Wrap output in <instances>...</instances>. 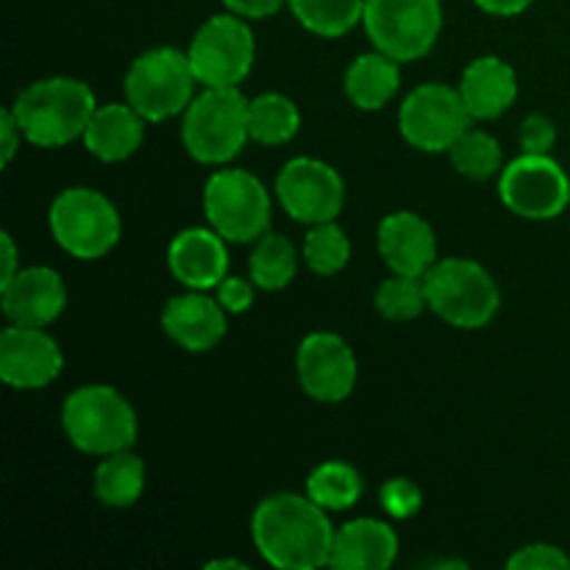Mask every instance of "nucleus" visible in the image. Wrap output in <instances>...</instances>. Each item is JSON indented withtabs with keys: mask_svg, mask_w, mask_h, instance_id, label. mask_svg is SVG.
<instances>
[{
	"mask_svg": "<svg viewBox=\"0 0 570 570\" xmlns=\"http://www.w3.org/2000/svg\"><path fill=\"white\" fill-rule=\"evenodd\" d=\"M334 532L328 510L298 493H276L259 501L250 518L254 546L278 570H315L332 560Z\"/></svg>",
	"mask_w": 570,
	"mask_h": 570,
	"instance_id": "f257e3e1",
	"label": "nucleus"
},
{
	"mask_svg": "<svg viewBox=\"0 0 570 570\" xmlns=\"http://www.w3.org/2000/svg\"><path fill=\"white\" fill-rule=\"evenodd\" d=\"M95 109L98 100L89 83L67 76L33 81L11 106L26 142L37 148H61L72 139H81Z\"/></svg>",
	"mask_w": 570,
	"mask_h": 570,
	"instance_id": "f03ea898",
	"label": "nucleus"
},
{
	"mask_svg": "<svg viewBox=\"0 0 570 570\" xmlns=\"http://www.w3.org/2000/svg\"><path fill=\"white\" fill-rule=\"evenodd\" d=\"M61 429L78 451L106 456L131 449L139 421L126 395L109 384H87L67 395L61 406Z\"/></svg>",
	"mask_w": 570,
	"mask_h": 570,
	"instance_id": "7ed1b4c3",
	"label": "nucleus"
},
{
	"mask_svg": "<svg viewBox=\"0 0 570 570\" xmlns=\"http://www.w3.org/2000/svg\"><path fill=\"white\" fill-rule=\"evenodd\" d=\"M181 139L200 165H226L250 139L248 100L237 87H206L184 111Z\"/></svg>",
	"mask_w": 570,
	"mask_h": 570,
	"instance_id": "20e7f679",
	"label": "nucleus"
},
{
	"mask_svg": "<svg viewBox=\"0 0 570 570\" xmlns=\"http://www.w3.org/2000/svg\"><path fill=\"white\" fill-rule=\"evenodd\" d=\"M426 304L440 321L454 328H484L501 306V293L495 278L484 265L462 256L440 259L423 276Z\"/></svg>",
	"mask_w": 570,
	"mask_h": 570,
	"instance_id": "39448f33",
	"label": "nucleus"
},
{
	"mask_svg": "<svg viewBox=\"0 0 570 570\" xmlns=\"http://www.w3.org/2000/svg\"><path fill=\"white\" fill-rule=\"evenodd\" d=\"M198 76L187 50L150 48L134 59L126 72V104L148 122L170 120L187 111Z\"/></svg>",
	"mask_w": 570,
	"mask_h": 570,
	"instance_id": "423d86ee",
	"label": "nucleus"
},
{
	"mask_svg": "<svg viewBox=\"0 0 570 570\" xmlns=\"http://www.w3.org/2000/svg\"><path fill=\"white\" fill-rule=\"evenodd\" d=\"M50 234L61 250L83 262L100 259L120 243L117 206L89 187H67L50 204Z\"/></svg>",
	"mask_w": 570,
	"mask_h": 570,
	"instance_id": "0eeeda50",
	"label": "nucleus"
},
{
	"mask_svg": "<svg viewBox=\"0 0 570 570\" xmlns=\"http://www.w3.org/2000/svg\"><path fill=\"white\" fill-rule=\"evenodd\" d=\"M373 48L387 53L399 65L417 61L432 53L443 31L440 0H365L362 14Z\"/></svg>",
	"mask_w": 570,
	"mask_h": 570,
	"instance_id": "6e6552de",
	"label": "nucleus"
},
{
	"mask_svg": "<svg viewBox=\"0 0 570 570\" xmlns=\"http://www.w3.org/2000/svg\"><path fill=\"white\" fill-rule=\"evenodd\" d=\"M271 193L254 173L228 167L206 178V220L228 243H256L271 226Z\"/></svg>",
	"mask_w": 570,
	"mask_h": 570,
	"instance_id": "1a4fd4ad",
	"label": "nucleus"
},
{
	"mask_svg": "<svg viewBox=\"0 0 570 570\" xmlns=\"http://www.w3.org/2000/svg\"><path fill=\"white\" fill-rule=\"evenodd\" d=\"M198 83L204 87H239L256 59L254 31L245 17L215 14L195 31L187 48Z\"/></svg>",
	"mask_w": 570,
	"mask_h": 570,
	"instance_id": "9d476101",
	"label": "nucleus"
},
{
	"mask_svg": "<svg viewBox=\"0 0 570 570\" xmlns=\"http://www.w3.org/2000/svg\"><path fill=\"white\" fill-rule=\"evenodd\" d=\"M471 122L460 89L445 83H421L406 95L399 111L401 137L423 154H449Z\"/></svg>",
	"mask_w": 570,
	"mask_h": 570,
	"instance_id": "9b49d317",
	"label": "nucleus"
},
{
	"mask_svg": "<svg viewBox=\"0 0 570 570\" xmlns=\"http://www.w3.org/2000/svg\"><path fill=\"white\" fill-rule=\"evenodd\" d=\"M499 195L523 220H554L570 206V178L551 154H521L501 170Z\"/></svg>",
	"mask_w": 570,
	"mask_h": 570,
	"instance_id": "f8f14e48",
	"label": "nucleus"
},
{
	"mask_svg": "<svg viewBox=\"0 0 570 570\" xmlns=\"http://www.w3.org/2000/svg\"><path fill=\"white\" fill-rule=\"evenodd\" d=\"M276 195L293 220L317 226L337 220L345 206V181L328 161L295 156L278 173Z\"/></svg>",
	"mask_w": 570,
	"mask_h": 570,
	"instance_id": "ddd939ff",
	"label": "nucleus"
},
{
	"mask_svg": "<svg viewBox=\"0 0 570 570\" xmlns=\"http://www.w3.org/2000/svg\"><path fill=\"white\" fill-rule=\"evenodd\" d=\"M295 367L304 393L321 404H340L348 399L360 376L351 345L332 332L306 334L298 345Z\"/></svg>",
	"mask_w": 570,
	"mask_h": 570,
	"instance_id": "4468645a",
	"label": "nucleus"
},
{
	"mask_svg": "<svg viewBox=\"0 0 570 570\" xmlns=\"http://www.w3.org/2000/svg\"><path fill=\"white\" fill-rule=\"evenodd\" d=\"M65 354L39 326L11 323L0 332V379L14 390H42L59 379Z\"/></svg>",
	"mask_w": 570,
	"mask_h": 570,
	"instance_id": "2eb2a0df",
	"label": "nucleus"
},
{
	"mask_svg": "<svg viewBox=\"0 0 570 570\" xmlns=\"http://www.w3.org/2000/svg\"><path fill=\"white\" fill-rule=\"evenodd\" d=\"M3 315L20 326H50L67 306V287L53 267H26L0 287Z\"/></svg>",
	"mask_w": 570,
	"mask_h": 570,
	"instance_id": "dca6fc26",
	"label": "nucleus"
},
{
	"mask_svg": "<svg viewBox=\"0 0 570 570\" xmlns=\"http://www.w3.org/2000/svg\"><path fill=\"white\" fill-rule=\"evenodd\" d=\"M226 315L220 301L209 298L204 289H189L167 301L161 309V328L189 354H206L226 337Z\"/></svg>",
	"mask_w": 570,
	"mask_h": 570,
	"instance_id": "f3484780",
	"label": "nucleus"
},
{
	"mask_svg": "<svg viewBox=\"0 0 570 570\" xmlns=\"http://www.w3.org/2000/svg\"><path fill=\"white\" fill-rule=\"evenodd\" d=\"M379 254L399 276L423 278L438 265L434 228L415 212H393L379 223Z\"/></svg>",
	"mask_w": 570,
	"mask_h": 570,
	"instance_id": "a211bd4d",
	"label": "nucleus"
},
{
	"mask_svg": "<svg viewBox=\"0 0 570 570\" xmlns=\"http://www.w3.org/2000/svg\"><path fill=\"white\" fill-rule=\"evenodd\" d=\"M228 239L215 228H184L167 248V267L187 289H217L228 276Z\"/></svg>",
	"mask_w": 570,
	"mask_h": 570,
	"instance_id": "6ab92c4d",
	"label": "nucleus"
},
{
	"mask_svg": "<svg viewBox=\"0 0 570 570\" xmlns=\"http://www.w3.org/2000/svg\"><path fill=\"white\" fill-rule=\"evenodd\" d=\"M399 557V534L379 518H356L334 532L328 568L387 570Z\"/></svg>",
	"mask_w": 570,
	"mask_h": 570,
	"instance_id": "aec40b11",
	"label": "nucleus"
},
{
	"mask_svg": "<svg viewBox=\"0 0 570 570\" xmlns=\"http://www.w3.org/2000/svg\"><path fill=\"white\" fill-rule=\"evenodd\" d=\"M460 95L473 120H495L518 98V72L499 56H479L465 67Z\"/></svg>",
	"mask_w": 570,
	"mask_h": 570,
	"instance_id": "412c9836",
	"label": "nucleus"
},
{
	"mask_svg": "<svg viewBox=\"0 0 570 570\" xmlns=\"http://www.w3.org/2000/svg\"><path fill=\"white\" fill-rule=\"evenodd\" d=\"M145 122L148 120L128 104L98 106L81 137L83 148L106 165L131 159L145 139Z\"/></svg>",
	"mask_w": 570,
	"mask_h": 570,
	"instance_id": "4be33fe9",
	"label": "nucleus"
},
{
	"mask_svg": "<svg viewBox=\"0 0 570 570\" xmlns=\"http://www.w3.org/2000/svg\"><path fill=\"white\" fill-rule=\"evenodd\" d=\"M401 87L399 61L373 48V53H362L345 70V95L362 111H379L395 98Z\"/></svg>",
	"mask_w": 570,
	"mask_h": 570,
	"instance_id": "5701e85b",
	"label": "nucleus"
},
{
	"mask_svg": "<svg viewBox=\"0 0 570 570\" xmlns=\"http://www.w3.org/2000/svg\"><path fill=\"white\" fill-rule=\"evenodd\" d=\"M145 493V462L131 449L115 451L95 468V495L104 507L128 510Z\"/></svg>",
	"mask_w": 570,
	"mask_h": 570,
	"instance_id": "b1692460",
	"label": "nucleus"
},
{
	"mask_svg": "<svg viewBox=\"0 0 570 570\" xmlns=\"http://www.w3.org/2000/svg\"><path fill=\"white\" fill-rule=\"evenodd\" d=\"M248 128L254 142L284 145L298 134L301 111L287 95L262 92L248 100Z\"/></svg>",
	"mask_w": 570,
	"mask_h": 570,
	"instance_id": "393cba45",
	"label": "nucleus"
},
{
	"mask_svg": "<svg viewBox=\"0 0 570 570\" xmlns=\"http://www.w3.org/2000/svg\"><path fill=\"white\" fill-rule=\"evenodd\" d=\"M365 493L360 471L343 460L321 462L306 479V495L328 512H345Z\"/></svg>",
	"mask_w": 570,
	"mask_h": 570,
	"instance_id": "a878e982",
	"label": "nucleus"
},
{
	"mask_svg": "<svg viewBox=\"0 0 570 570\" xmlns=\"http://www.w3.org/2000/svg\"><path fill=\"white\" fill-rule=\"evenodd\" d=\"M295 20L323 39H340L354 31L365 14V0H287Z\"/></svg>",
	"mask_w": 570,
	"mask_h": 570,
	"instance_id": "bb28decb",
	"label": "nucleus"
},
{
	"mask_svg": "<svg viewBox=\"0 0 570 570\" xmlns=\"http://www.w3.org/2000/svg\"><path fill=\"white\" fill-rule=\"evenodd\" d=\"M250 282L267 293H278L287 287L298 271V256H295L293 243L284 234L265 232L256 239V248L248 262Z\"/></svg>",
	"mask_w": 570,
	"mask_h": 570,
	"instance_id": "cd10ccee",
	"label": "nucleus"
},
{
	"mask_svg": "<svg viewBox=\"0 0 570 570\" xmlns=\"http://www.w3.org/2000/svg\"><path fill=\"white\" fill-rule=\"evenodd\" d=\"M451 165L460 176L471 181H490L493 176H501L504 170V150L493 134L482 128H468L449 150Z\"/></svg>",
	"mask_w": 570,
	"mask_h": 570,
	"instance_id": "c85d7f7f",
	"label": "nucleus"
},
{
	"mask_svg": "<svg viewBox=\"0 0 570 570\" xmlns=\"http://www.w3.org/2000/svg\"><path fill=\"white\" fill-rule=\"evenodd\" d=\"M351 259V239L334 220L309 226L304 237V262L317 276H337Z\"/></svg>",
	"mask_w": 570,
	"mask_h": 570,
	"instance_id": "c756f323",
	"label": "nucleus"
},
{
	"mask_svg": "<svg viewBox=\"0 0 570 570\" xmlns=\"http://www.w3.org/2000/svg\"><path fill=\"white\" fill-rule=\"evenodd\" d=\"M376 309L387 321H415L423 309H429L423 278L399 276V273L384 278L376 289Z\"/></svg>",
	"mask_w": 570,
	"mask_h": 570,
	"instance_id": "7c9ffc66",
	"label": "nucleus"
},
{
	"mask_svg": "<svg viewBox=\"0 0 570 570\" xmlns=\"http://www.w3.org/2000/svg\"><path fill=\"white\" fill-rule=\"evenodd\" d=\"M379 501H382V510L387 512L395 521H410L421 512L423 507V493L412 479L395 476L387 479L379 490Z\"/></svg>",
	"mask_w": 570,
	"mask_h": 570,
	"instance_id": "2f4dec72",
	"label": "nucleus"
},
{
	"mask_svg": "<svg viewBox=\"0 0 570 570\" xmlns=\"http://www.w3.org/2000/svg\"><path fill=\"white\" fill-rule=\"evenodd\" d=\"M510 570H568L570 557L560 546L551 543H529L518 549L515 554L507 560Z\"/></svg>",
	"mask_w": 570,
	"mask_h": 570,
	"instance_id": "473e14b6",
	"label": "nucleus"
},
{
	"mask_svg": "<svg viewBox=\"0 0 570 570\" xmlns=\"http://www.w3.org/2000/svg\"><path fill=\"white\" fill-rule=\"evenodd\" d=\"M521 150L523 154H551L557 142V126L551 117L546 115H529L521 122Z\"/></svg>",
	"mask_w": 570,
	"mask_h": 570,
	"instance_id": "72a5a7b5",
	"label": "nucleus"
},
{
	"mask_svg": "<svg viewBox=\"0 0 570 570\" xmlns=\"http://www.w3.org/2000/svg\"><path fill=\"white\" fill-rule=\"evenodd\" d=\"M254 282H245L239 276H226L217 284V301H220L228 315H243V312L254 306Z\"/></svg>",
	"mask_w": 570,
	"mask_h": 570,
	"instance_id": "f704fd0d",
	"label": "nucleus"
},
{
	"mask_svg": "<svg viewBox=\"0 0 570 570\" xmlns=\"http://www.w3.org/2000/svg\"><path fill=\"white\" fill-rule=\"evenodd\" d=\"M284 3L287 0H223L228 11L245 17V20H265V17L278 14Z\"/></svg>",
	"mask_w": 570,
	"mask_h": 570,
	"instance_id": "c9c22d12",
	"label": "nucleus"
},
{
	"mask_svg": "<svg viewBox=\"0 0 570 570\" xmlns=\"http://www.w3.org/2000/svg\"><path fill=\"white\" fill-rule=\"evenodd\" d=\"M0 139H3L0 150H3V167H6V165H11V159H14L17 148H20V139H26L22 137L20 122H17L14 111L11 109L0 111Z\"/></svg>",
	"mask_w": 570,
	"mask_h": 570,
	"instance_id": "e433bc0d",
	"label": "nucleus"
},
{
	"mask_svg": "<svg viewBox=\"0 0 570 570\" xmlns=\"http://www.w3.org/2000/svg\"><path fill=\"white\" fill-rule=\"evenodd\" d=\"M473 3L493 17H515L527 11L534 0H473Z\"/></svg>",
	"mask_w": 570,
	"mask_h": 570,
	"instance_id": "4c0bfd02",
	"label": "nucleus"
},
{
	"mask_svg": "<svg viewBox=\"0 0 570 570\" xmlns=\"http://www.w3.org/2000/svg\"><path fill=\"white\" fill-rule=\"evenodd\" d=\"M0 243H3V276H0V287H3V284H9L20 273V267H17V245L9 232L0 234Z\"/></svg>",
	"mask_w": 570,
	"mask_h": 570,
	"instance_id": "58836bf2",
	"label": "nucleus"
},
{
	"mask_svg": "<svg viewBox=\"0 0 570 570\" xmlns=\"http://www.w3.org/2000/svg\"><path fill=\"white\" fill-rule=\"evenodd\" d=\"M206 568L209 570H217V568H234V570H245L248 566H245V562H239V560H212V562H206Z\"/></svg>",
	"mask_w": 570,
	"mask_h": 570,
	"instance_id": "ea45409f",
	"label": "nucleus"
}]
</instances>
